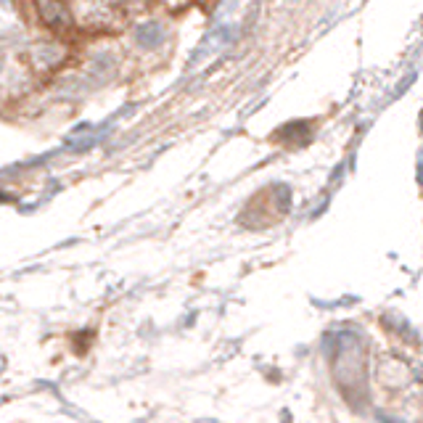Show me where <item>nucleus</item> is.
Segmentation results:
<instances>
[{
    "label": "nucleus",
    "instance_id": "3",
    "mask_svg": "<svg viewBox=\"0 0 423 423\" xmlns=\"http://www.w3.org/2000/svg\"><path fill=\"white\" fill-rule=\"evenodd\" d=\"M32 56H35V61L43 66H56V64H61L64 50H61V45H56V43H38L35 50H32Z\"/></svg>",
    "mask_w": 423,
    "mask_h": 423
},
{
    "label": "nucleus",
    "instance_id": "2",
    "mask_svg": "<svg viewBox=\"0 0 423 423\" xmlns=\"http://www.w3.org/2000/svg\"><path fill=\"white\" fill-rule=\"evenodd\" d=\"M135 43L141 48H159L164 43V27L159 21H143L135 27Z\"/></svg>",
    "mask_w": 423,
    "mask_h": 423
},
{
    "label": "nucleus",
    "instance_id": "1",
    "mask_svg": "<svg viewBox=\"0 0 423 423\" xmlns=\"http://www.w3.org/2000/svg\"><path fill=\"white\" fill-rule=\"evenodd\" d=\"M35 6H38V14H40V19H43V24L50 29H56V32L69 29L72 21H75L64 0H35Z\"/></svg>",
    "mask_w": 423,
    "mask_h": 423
}]
</instances>
